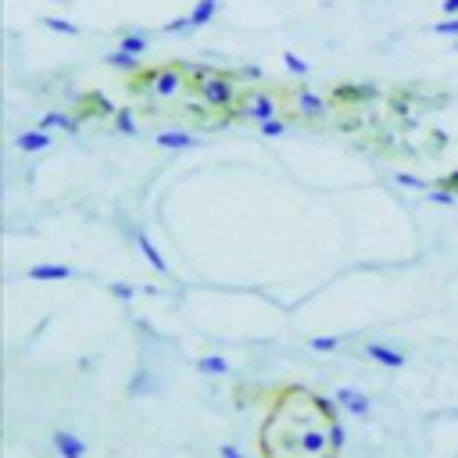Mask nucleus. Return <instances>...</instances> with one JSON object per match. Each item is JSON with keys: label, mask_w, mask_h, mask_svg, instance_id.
<instances>
[{"label": "nucleus", "mask_w": 458, "mask_h": 458, "mask_svg": "<svg viewBox=\"0 0 458 458\" xmlns=\"http://www.w3.org/2000/svg\"><path fill=\"white\" fill-rule=\"evenodd\" d=\"M261 458H340L344 426L329 398L312 387H280L258 430Z\"/></svg>", "instance_id": "1"}, {"label": "nucleus", "mask_w": 458, "mask_h": 458, "mask_svg": "<svg viewBox=\"0 0 458 458\" xmlns=\"http://www.w3.org/2000/svg\"><path fill=\"white\" fill-rule=\"evenodd\" d=\"M197 97H201V104L208 107V111H225V122H233V119H240V90H237V79L229 72H222V68H215L208 79H201L197 86Z\"/></svg>", "instance_id": "2"}, {"label": "nucleus", "mask_w": 458, "mask_h": 458, "mask_svg": "<svg viewBox=\"0 0 458 458\" xmlns=\"http://www.w3.org/2000/svg\"><path fill=\"white\" fill-rule=\"evenodd\" d=\"M129 86L140 90V93L158 97V100H172L186 86V68L183 65H158V68H147V72H133Z\"/></svg>", "instance_id": "3"}, {"label": "nucleus", "mask_w": 458, "mask_h": 458, "mask_svg": "<svg viewBox=\"0 0 458 458\" xmlns=\"http://www.w3.org/2000/svg\"><path fill=\"white\" fill-rule=\"evenodd\" d=\"M276 115H280V104H276L273 93H265V90H251V93H244V100H240V119L269 122V119H276Z\"/></svg>", "instance_id": "4"}, {"label": "nucleus", "mask_w": 458, "mask_h": 458, "mask_svg": "<svg viewBox=\"0 0 458 458\" xmlns=\"http://www.w3.org/2000/svg\"><path fill=\"white\" fill-rule=\"evenodd\" d=\"M294 104H297V115H301L304 122H322L326 111H329L326 97L315 93V90H308V86H297L294 90Z\"/></svg>", "instance_id": "5"}, {"label": "nucleus", "mask_w": 458, "mask_h": 458, "mask_svg": "<svg viewBox=\"0 0 458 458\" xmlns=\"http://www.w3.org/2000/svg\"><path fill=\"white\" fill-rule=\"evenodd\" d=\"M336 405L348 412V415H355V419H369V415H372V401H369L362 391H355V387H340V391H336Z\"/></svg>", "instance_id": "6"}, {"label": "nucleus", "mask_w": 458, "mask_h": 458, "mask_svg": "<svg viewBox=\"0 0 458 458\" xmlns=\"http://www.w3.org/2000/svg\"><path fill=\"white\" fill-rule=\"evenodd\" d=\"M376 97H379V90L369 86V83H344V86L333 90L336 104H372Z\"/></svg>", "instance_id": "7"}, {"label": "nucleus", "mask_w": 458, "mask_h": 458, "mask_svg": "<svg viewBox=\"0 0 458 458\" xmlns=\"http://www.w3.org/2000/svg\"><path fill=\"white\" fill-rule=\"evenodd\" d=\"M54 447L61 458H86V440L79 433H72V430H54Z\"/></svg>", "instance_id": "8"}, {"label": "nucleus", "mask_w": 458, "mask_h": 458, "mask_svg": "<svg viewBox=\"0 0 458 458\" xmlns=\"http://www.w3.org/2000/svg\"><path fill=\"white\" fill-rule=\"evenodd\" d=\"M25 276L32 283H58V280H72L75 269H72V265H32Z\"/></svg>", "instance_id": "9"}, {"label": "nucleus", "mask_w": 458, "mask_h": 458, "mask_svg": "<svg viewBox=\"0 0 458 458\" xmlns=\"http://www.w3.org/2000/svg\"><path fill=\"white\" fill-rule=\"evenodd\" d=\"M155 143L165 147V150H190V147H197V143H201V136L183 133V129H165V133L155 136Z\"/></svg>", "instance_id": "10"}, {"label": "nucleus", "mask_w": 458, "mask_h": 458, "mask_svg": "<svg viewBox=\"0 0 458 458\" xmlns=\"http://www.w3.org/2000/svg\"><path fill=\"white\" fill-rule=\"evenodd\" d=\"M365 355H369L376 365H384V369H405V362H408L401 351L387 348V344H369V348H365Z\"/></svg>", "instance_id": "11"}, {"label": "nucleus", "mask_w": 458, "mask_h": 458, "mask_svg": "<svg viewBox=\"0 0 458 458\" xmlns=\"http://www.w3.org/2000/svg\"><path fill=\"white\" fill-rule=\"evenodd\" d=\"M79 122H83V119H72V115H65V111H47L36 129H44V133H51V129H65V133L75 136V133H79Z\"/></svg>", "instance_id": "12"}, {"label": "nucleus", "mask_w": 458, "mask_h": 458, "mask_svg": "<svg viewBox=\"0 0 458 458\" xmlns=\"http://www.w3.org/2000/svg\"><path fill=\"white\" fill-rule=\"evenodd\" d=\"M15 147L25 150V155H40V150L51 147V133H44V129H29V133H22V136L15 140Z\"/></svg>", "instance_id": "13"}, {"label": "nucleus", "mask_w": 458, "mask_h": 458, "mask_svg": "<svg viewBox=\"0 0 458 458\" xmlns=\"http://www.w3.org/2000/svg\"><path fill=\"white\" fill-rule=\"evenodd\" d=\"M136 247H140V254L150 261V269H158V273H169V265H165V258H162V251L155 247V244H150V237L147 233H140L136 237Z\"/></svg>", "instance_id": "14"}, {"label": "nucleus", "mask_w": 458, "mask_h": 458, "mask_svg": "<svg viewBox=\"0 0 458 458\" xmlns=\"http://www.w3.org/2000/svg\"><path fill=\"white\" fill-rule=\"evenodd\" d=\"M215 15H218V0H197L194 11H190V22H194V29H204Z\"/></svg>", "instance_id": "15"}, {"label": "nucleus", "mask_w": 458, "mask_h": 458, "mask_svg": "<svg viewBox=\"0 0 458 458\" xmlns=\"http://www.w3.org/2000/svg\"><path fill=\"white\" fill-rule=\"evenodd\" d=\"M147 47H150L147 32H126V36H119V51H126V54L143 58V54H147Z\"/></svg>", "instance_id": "16"}, {"label": "nucleus", "mask_w": 458, "mask_h": 458, "mask_svg": "<svg viewBox=\"0 0 458 458\" xmlns=\"http://www.w3.org/2000/svg\"><path fill=\"white\" fill-rule=\"evenodd\" d=\"M104 65H107V68H119V72H140V58H136V54H126V51L104 54Z\"/></svg>", "instance_id": "17"}, {"label": "nucleus", "mask_w": 458, "mask_h": 458, "mask_svg": "<svg viewBox=\"0 0 458 458\" xmlns=\"http://www.w3.org/2000/svg\"><path fill=\"white\" fill-rule=\"evenodd\" d=\"M197 372L201 376H229V362L222 355H204V358H197Z\"/></svg>", "instance_id": "18"}, {"label": "nucleus", "mask_w": 458, "mask_h": 458, "mask_svg": "<svg viewBox=\"0 0 458 458\" xmlns=\"http://www.w3.org/2000/svg\"><path fill=\"white\" fill-rule=\"evenodd\" d=\"M287 129H290L287 115H276V119H269V122H258V133L265 140H280V136H287Z\"/></svg>", "instance_id": "19"}, {"label": "nucleus", "mask_w": 458, "mask_h": 458, "mask_svg": "<svg viewBox=\"0 0 458 458\" xmlns=\"http://www.w3.org/2000/svg\"><path fill=\"white\" fill-rule=\"evenodd\" d=\"M111 119H115V129H119V133H126V136H136V133H140V126H136V115H133L129 107H119V111L111 115Z\"/></svg>", "instance_id": "20"}, {"label": "nucleus", "mask_w": 458, "mask_h": 458, "mask_svg": "<svg viewBox=\"0 0 458 458\" xmlns=\"http://www.w3.org/2000/svg\"><path fill=\"white\" fill-rule=\"evenodd\" d=\"M44 25L51 32H61V36H79V25L68 22V18H58V15H44Z\"/></svg>", "instance_id": "21"}, {"label": "nucleus", "mask_w": 458, "mask_h": 458, "mask_svg": "<svg viewBox=\"0 0 458 458\" xmlns=\"http://www.w3.org/2000/svg\"><path fill=\"white\" fill-rule=\"evenodd\" d=\"M283 65H287V72L301 75V79H304V75H312V65L304 61L301 54H294V51H283Z\"/></svg>", "instance_id": "22"}, {"label": "nucleus", "mask_w": 458, "mask_h": 458, "mask_svg": "<svg viewBox=\"0 0 458 458\" xmlns=\"http://www.w3.org/2000/svg\"><path fill=\"white\" fill-rule=\"evenodd\" d=\"M308 348L319 351V355H329V351L340 348V336H336V333H329V336H312V340H308Z\"/></svg>", "instance_id": "23"}, {"label": "nucleus", "mask_w": 458, "mask_h": 458, "mask_svg": "<svg viewBox=\"0 0 458 458\" xmlns=\"http://www.w3.org/2000/svg\"><path fill=\"white\" fill-rule=\"evenodd\" d=\"M394 179H398V186L419 190V194H426V190H433V183H426V179H419V176H412V172H398Z\"/></svg>", "instance_id": "24"}, {"label": "nucleus", "mask_w": 458, "mask_h": 458, "mask_svg": "<svg viewBox=\"0 0 458 458\" xmlns=\"http://www.w3.org/2000/svg\"><path fill=\"white\" fill-rule=\"evenodd\" d=\"M426 197H430L433 204H440V208H451V204L458 201V194H451V190H440V186H433V190H426Z\"/></svg>", "instance_id": "25"}, {"label": "nucleus", "mask_w": 458, "mask_h": 458, "mask_svg": "<svg viewBox=\"0 0 458 458\" xmlns=\"http://www.w3.org/2000/svg\"><path fill=\"white\" fill-rule=\"evenodd\" d=\"M107 294H115L119 301H129V297H136V287H133V283H111Z\"/></svg>", "instance_id": "26"}, {"label": "nucleus", "mask_w": 458, "mask_h": 458, "mask_svg": "<svg viewBox=\"0 0 458 458\" xmlns=\"http://www.w3.org/2000/svg\"><path fill=\"white\" fill-rule=\"evenodd\" d=\"M433 32H437V36H458V18H440V22L433 25Z\"/></svg>", "instance_id": "27"}, {"label": "nucleus", "mask_w": 458, "mask_h": 458, "mask_svg": "<svg viewBox=\"0 0 458 458\" xmlns=\"http://www.w3.org/2000/svg\"><path fill=\"white\" fill-rule=\"evenodd\" d=\"M190 29H194V22H190V15H186V18H172V22L165 25V32H190Z\"/></svg>", "instance_id": "28"}, {"label": "nucleus", "mask_w": 458, "mask_h": 458, "mask_svg": "<svg viewBox=\"0 0 458 458\" xmlns=\"http://www.w3.org/2000/svg\"><path fill=\"white\" fill-rule=\"evenodd\" d=\"M218 454H222V458H247L237 444H222V447H218Z\"/></svg>", "instance_id": "29"}, {"label": "nucleus", "mask_w": 458, "mask_h": 458, "mask_svg": "<svg viewBox=\"0 0 458 458\" xmlns=\"http://www.w3.org/2000/svg\"><path fill=\"white\" fill-rule=\"evenodd\" d=\"M440 11H444L447 18H458V0H444V4H440Z\"/></svg>", "instance_id": "30"}, {"label": "nucleus", "mask_w": 458, "mask_h": 458, "mask_svg": "<svg viewBox=\"0 0 458 458\" xmlns=\"http://www.w3.org/2000/svg\"><path fill=\"white\" fill-rule=\"evenodd\" d=\"M240 75H244V79H261V68H254V65H244V68H240Z\"/></svg>", "instance_id": "31"}, {"label": "nucleus", "mask_w": 458, "mask_h": 458, "mask_svg": "<svg viewBox=\"0 0 458 458\" xmlns=\"http://www.w3.org/2000/svg\"><path fill=\"white\" fill-rule=\"evenodd\" d=\"M54 4H72V0H54Z\"/></svg>", "instance_id": "32"}, {"label": "nucleus", "mask_w": 458, "mask_h": 458, "mask_svg": "<svg viewBox=\"0 0 458 458\" xmlns=\"http://www.w3.org/2000/svg\"><path fill=\"white\" fill-rule=\"evenodd\" d=\"M454 51H458V40H454Z\"/></svg>", "instance_id": "33"}]
</instances>
